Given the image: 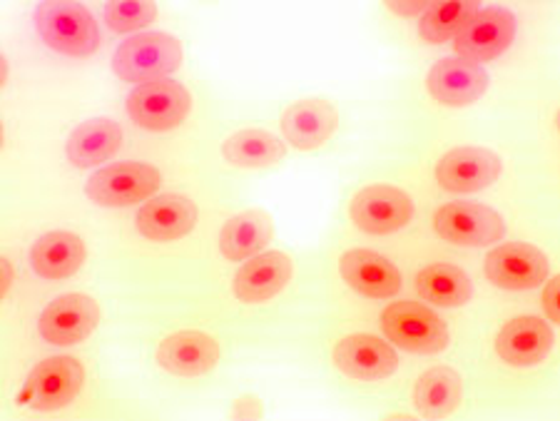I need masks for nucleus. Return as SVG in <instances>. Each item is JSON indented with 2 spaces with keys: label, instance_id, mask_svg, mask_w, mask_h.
<instances>
[{
  "label": "nucleus",
  "instance_id": "22",
  "mask_svg": "<svg viewBox=\"0 0 560 421\" xmlns=\"http://www.w3.org/2000/svg\"><path fill=\"white\" fill-rule=\"evenodd\" d=\"M409 290L417 300L444 312L474 309L478 282L464 262L451 257L423 259L409 272Z\"/></svg>",
  "mask_w": 560,
  "mask_h": 421
},
{
  "label": "nucleus",
  "instance_id": "20",
  "mask_svg": "<svg viewBox=\"0 0 560 421\" xmlns=\"http://www.w3.org/2000/svg\"><path fill=\"white\" fill-rule=\"evenodd\" d=\"M341 128L339 105L322 95H304L287 103L279 113L277 132L294 155H322L331 148Z\"/></svg>",
  "mask_w": 560,
  "mask_h": 421
},
{
  "label": "nucleus",
  "instance_id": "9",
  "mask_svg": "<svg viewBox=\"0 0 560 421\" xmlns=\"http://www.w3.org/2000/svg\"><path fill=\"white\" fill-rule=\"evenodd\" d=\"M334 277L341 290L361 302H386L409 290L401 259L366 242H349L334 253Z\"/></svg>",
  "mask_w": 560,
  "mask_h": 421
},
{
  "label": "nucleus",
  "instance_id": "1",
  "mask_svg": "<svg viewBox=\"0 0 560 421\" xmlns=\"http://www.w3.org/2000/svg\"><path fill=\"white\" fill-rule=\"evenodd\" d=\"M546 31V3H483L451 43V50L483 68L493 80V91L501 93L538 68Z\"/></svg>",
  "mask_w": 560,
  "mask_h": 421
},
{
  "label": "nucleus",
  "instance_id": "13",
  "mask_svg": "<svg viewBox=\"0 0 560 421\" xmlns=\"http://www.w3.org/2000/svg\"><path fill=\"white\" fill-rule=\"evenodd\" d=\"M110 70L120 83L128 85L173 78L187 70V43L183 35L162 28L128 35L115 48Z\"/></svg>",
  "mask_w": 560,
  "mask_h": 421
},
{
  "label": "nucleus",
  "instance_id": "31",
  "mask_svg": "<svg viewBox=\"0 0 560 421\" xmlns=\"http://www.w3.org/2000/svg\"><path fill=\"white\" fill-rule=\"evenodd\" d=\"M429 0H413V3H382V11L392 17V21H417V17L427 11Z\"/></svg>",
  "mask_w": 560,
  "mask_h": 421
},
{
  "label": "nucleus",
  "instance_id": "18",
  "mask_svg": "<svg viewBox=\"0 0 560 421\" xmlns=\"http://www.w3.org/2000/svg\"><path fill=\"white\" fill-rule=\"evenodd\" d=\"M202 222V200L192 190L160 192L140 204L130 220L132 237L144 247H177L195 235Z\"/></svg>",
  "mask_w": 560,
  "mask_h": 421
},
{
  "label": "nucleus",
  "instance_id": "27",
  "mask_svg": "<svg viewBox=\"0 0 560 421\" xmlns=\"http://www.w3.org/2000/svg\"><path fill=\"white\" fill-rule=\"evenodd\" d=\"M483 3L476 0H444L429 3L417 21H413V46L421 50H441L456 40L464 25L481 11Z\"/></svg>",
  "mask_w": 560,
  "mask_h": 421
},
{
  "label": "nucleus",
  "instance_id": "3",
  "mask_svg": "<svg viewBox=\"0 0 560 421\" xmlns=\"http://www.w3.org/2000/svg\"><path fill=\"white\" fill-rule=\"evenodd\" d=\"M511 152L495 142L456 140L431 157L429 177L444 197H478L513 177Z\"/></svg>",
  "mask_w": 560,
  "mask_h": 421
},
{
  "label": "nucleus",
  "instance_id": "4",
  "mask_svg": "<svg viewBox=\"0 0 560 421\" xmlns=\"http://www.w3.org/2000/svg\"><path fill=\"white\" fill-rule=\"evenodd\" d=\"M376 304V331H382L401 354L417 360H441L456 349L458 331L448 312L431 307L417 297H394Z\"/></svg>",
  "mask_w": 560,
  "mask_h": 421
},
{
  "label": "nucleus",
  "instance_id": "2",
  "mask_svg": "<svg viewBox=\"0 0 560 421\" xmlns=\"http://www.w3.org/2000/svg\"><path fill=\"white\" fill-rule=\"evenodd\" d=\"M93 399V362L70 349L33 362L11 391V407L25 419H72Z\"/></svg>",
  "mask_w": 560,
  "mask_h": 421
},
{
  "label": "nucleus",
  "instance_id": "25",
  "mask_svg": "<svg viewBox=\"0 0 560 421\" xmlns=\"http://www.w3.org/2000/svg\"><path fill=\"white\" fill-rule=\"evenodd\" d=\"M93 257V245L83 232L56 227L43 232L28 249L31 272L43 282H66L80 274Z\"/></svg>",
  "mask_w": 560,
  "mask_h": 421
},
{
  "label": "nucleus",
  "instance_id": "24",
  "mask_svg": "<svg viewBox=\"0 0 560 421\" xmlns=\"http://www.w3.org/2000/svg\"><path fill=\"white\" fill-rule=\"evenodd\" d=\"M277 237L275 214L265 208H247L228 214L217 227L212 253L217 262L240 265L272 247Z\"/></svg>",
  "mask_w": 560,
  "mask_h": 421
},
{
  "label": "nucleus",
  "instance_id": "5",
  "mask_svg": "<svg viewBox=\"0 0 560 421\" xmlns=\"http://www.w3.org/2000/svg\"><path fill=\"white\" fill-rule=\"evenodd\" d=\"M486 360L511 376L546 372L558 352V327L540 312H513L486 331Z\"/></svg>",
  "mask_w": 560,
  "mask_h": 421
},
{
  "label": "nucleus",
  "instance_id": "32",
  "mask_svg": "<svg viewBox=\"0 0 560 421\" xmlns=\"http://www.w3.org/2000/svg\"><path fill=\"white\" fill-rule=\"evenodd\" d=\"M15 280H18V262L15 257L5 249L3 257H0V297H3V304H8V300H11Z\"/></svg>",
  "mask_w": 560,
  "mask_h": 421
},
{
  "label": "nucleus",
  "instance_id": "19",
  "mask_svg": "<svg viewBox=\"0 0 560 421\" xmlns=\"http://www.w3.org/2000/svg\"><path fill=\"white\" fill-rule=\"evenodd\" d=\"M35 33L45 48L62 58H90L101 48V23L88 3L56 0L33 13Z\"/></svg>",
  "mask_w": 560,
  "mask_h": 421
},
{
  "label": "nucleus",
  "instance_id": "7",
  "mask_svg": "<svg viewBox=\"0 0 560 421\" xmlns=\"http://www.w3.org/2000/svg\"><path fill=\"white\" fill-rule=\"evenodd\" d=\"M429 235L451 253H486L509 239V212L478 197H446L427 214Z\"/></svg>",
  "mask_w": 560,
  "mask_h": 421
},
{
  "label": "nucleus",
  "instance_id": "14",
  "mask_svg": "<svg viewBox=\"0 0 560 421\" xmlns=\"http://www.w3.org/2000/svg\"><path fill=\"white\" fill-rule=\"evenodd\" d=\"M300 265L284 247H269L265 253L234 265L228 277V294L242 312L267 309L294 290Z\"/></svg>",
  "mask_w": 560,
  "mask_h": 421
},
{
  "label": "nucleus",
  "instance_id": "23",
  "mask_svg": "<svg viewBox=\"0 0 560 421\" xmlns=\"http://www.w3.org/2000/svg\"><path fill=\"white\" fill-rule=\"evenodd\" d=\"M287 155L289 150L284 140L269 125H240L217 140V160L224 169L237 175L269 173L282 165Z\"/></svg>",
  "mask_w": 560,
  "mask_h": 421
},
{
  "label": "nucleus",
  "instance_id": "6",
  "mask_svg": "<svg viewBox=\"0 0 560 421\" xmlns=\"http://www.w3.org/2000/svg\"><path fill=\"white\" fill-rule=\"evenodd\" d=\"M421 204L409 187L394 180H369L351 190L345 225L359 239H396L419 225Z\"/></svg>",
  "mask_w": 560,
  "mask_h": 421
},
{
  "label": "nucleus",
  "instance_id": "26",
  "mask_svg": "<svg viewBox=\"0 0 560 421\" xmlns=\"http://www.w3.org/2000/svg\"><path fill=\"white\" fill-rule=\"evenodd\" d=\"M128 148V128L113 115H95L68 132L66 160L75 169H101L120 160Z\"/></svg>",
  "mask_w": 560,
  "mask_h": 421
},
{
  "label": "nucleus",
  "instance_id": "29",
  "mask_svg": "<svg viewBox=\"0 0 560 421\" xmlns=\"http://www.w3.org/2000/svg\"><path fill=\"white\" fill-rule=\"evenodd\" d=\"M558 284H560V277L558 270L548 277L540 286V315H544L550 325L558 327Z\"/></svg>",
  "mask_w": 560,
  "mask_h": 421
},
{
  "label": "nucleus",
  "instance_id": "10",
  "mask_svg": "<svg viewBox=\"0 0 560 421\" xmlns=\"http://www.w3.org/2000/svg\"><path fill=\"white\" fill-rule=\"evenodd\" d=\"M173 183V169L150 157H120L88 177L83 192L101 210L140 208L165 192Z\"/></svg>",
  "mask_w": 560,
  "mask_h": 421
},
{
  "label": "nucleus",
  "instance_id": "15",
  "mask_svg": "<svg viewBox=\"0 0 560 421\" xmlns=\"http://www.w3.org/2000/svg\"><path fill=\"white\" fill-rule=\"evenodd\" d=\"M228 356V342L212 329L179 327L158 337L152 347V370L167 379H210Z\"/></svg>",
  "mask_w": 560,
  "mask_h": 421
},
{
  "label": "nucleus",
  "instance_id": "21",
  "mask_svg": "<svg viewBox=\"0 0 560 421\" xmlns=\"http://www.w3.org/2000/svg\"><path fill=\"white\" fill-rule=\"evenodd\" d=\"M409 407L419 411L421 419L446 421L456 419L466 411V372L456 362L423 360L417 372L411 374L406 387Z\"/></svg>",
  "mask_w": 560,
  "mask_h": 421
},
{
  "label": "nucleus",
  "instance_id": "17",
  "mask_svg": "<svg viewBox=\"0 0 560 421\" xmlns=\"http://www.w3.org/2000/svg\"><path fill=\"white\" fill-rule=\"evenodd\" d=\"M105 321V304L90 290H62L35 317V337L50 349H83Z\"/></svg>",
  "mask_w": 560,
  "mask_h": 421
},
{
  "label": "nucleus",
  "instance_id": "30",
  "mask_svg": "<svg viewBox=\"0 0 560 421\" xmlns=\"http://www.w3.org/2000/svg\"><path fill=\"white\" fill-rule=\"evenodd\" d=\"M265 414V405L257 397H237L230 401L228 417L234 421H247V419H261Z\"/></svg>",
  "mask_w": 560,
  "mask_h": 421
},
{
  "label": "nucleus",
  "instance_id": "12",
  "mask_svg": "<svg viewBox=\"0 0 560 421\" xmlns=\"http://www.w3.org/2000/svg\"><path fill=\"white\" fill-rule=\"evenodd\" d=\"M423 105L431 113L444 115H464L481 107L493 91V80L483 68L474 66L471 60H464L448 52V56L433 58L423 68L421 80Z\"/></svg>",
  "mask_w": 560,
  "mask_h": 421
},
{
  "label": "nucleus",
  "instance_id": "11",
  "mask_svg": "<svg viewBox=\"0 0 560 421\" xmlns=\"http://www.w3.org/2000/svg\"><path fill=\"white\" fill-rule=\"evenodd\" d=\"M558 270L546 245L533 239H503L483 253L481 282L495 294L528 297Z\"/></svg>",
  "mask_w": 560,
  "mask_h": 421
},
{
  "label": "nucleus",
  "instance_id": "8",
  "mask_svg": "<svg viewBox=\"0 0 560 421\" xmlns=\"http://www.w3.org/2000/svg\"><path fill=\"white\" fill-rule=\"evenodd\" d=\"M331 372L357 389H388L404 370V354L382 331L349 329L329 339Z\"/></svg>",
  "mask_w": 560,
  "mask_h": 421
},
{
  "label": "nucleus",
  "instance_id": "28",
  "mask_svg": "<svg viewBox=\"0 0 560 421\" xmlns=\"http://www.w3.org/2000/svg\"><path fill=\"white\" fill-rule=\"evenodd\" d=\"M160 13L162 5L152 3V0H115V3L103 5L101 21L107 33L125 35L128 38V35L150 31Z\"/></svg>",
  "mask_w": 560,
  "mask_h": 421
},
{
  "label": "nucleus",
  "instance_id": "33",
  "mask_svg": "<svg viewBox=\"0 0 560 421\" xmlns=\"http://www.w3.org/2000/svg\"><path fill=\"white\" fill-rule=\"evenodd\" d=\"M386 419H421L419 411H388Z\"/></svg>",
  "mask_w": 560,
  "mask_h": 421
},
{
  "label": "nucleus",
  "instance_id": "16",
  "mask_svg": "<svg viewBox=\"0 0 560 421\" xmlns=\"http://www.w3.org/2000/svg\"><path fill=\"white\" fill-rule=\"evenodd\" d=\"M197 93L183 78H162L135 85L125 95V113L148 136H173L197 115Z\"/></svg>",
  "mask_w": 560,
  "mask_h": 421
}]
</instances>
